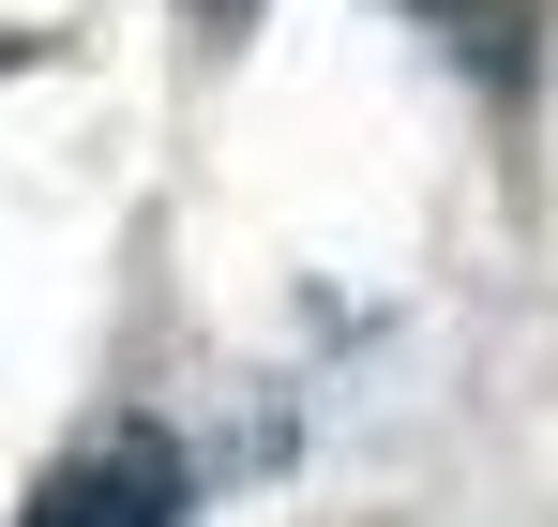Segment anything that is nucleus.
Listing matches in <instances>:
<instances>
[{"instance_id":"nucleus-1","label":"nucleus","mask_w":558,"mask_h":527,"mask_svg":"<svg viewBox=\"0 0 558 527\" xmlns=\"http://www.w3.org/2000/svg\"><path fill=\"white\" fill-rule=\"evenodd\" d=\"M15 527H196V467H182L167 422H106L92 452H61V467L31 482Z\"/></svg>"},{"instance_id":"nucleus-2","label":"nucleus","mask_w":558,"mask_h":527,"mask_svg":"<svg viewBox=\"0 0 558 527\" xmlns=\"http://www.w3.org/2000/svg\"><path fill=\"white\" fill-rule=\"evenodd\" d=\"M196 15H211V30H242V0H196Z\"/></svg>"}]
</instances>
